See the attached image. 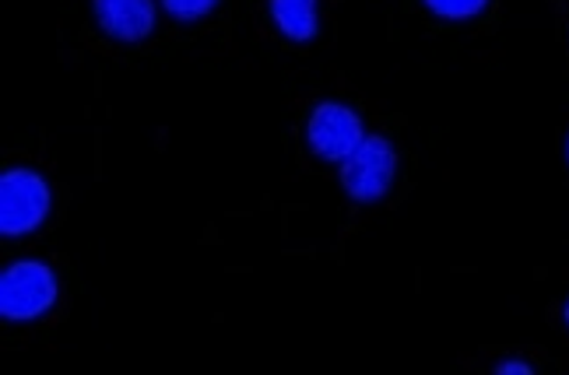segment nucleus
Wrapping results in <instances>:
<instances>
[{
  "mask_svg": "<svg viewBox=\"0 0 569 375\" xmlns=\"http://www.w3.org/2000/svg\"><path fill=\"white\" fill-rule=\"evenodd\" d=\"M57 302V277L47 263L18 260L0 274V313L8 320H36Z\"/></svg>",
  "mask_w": 569,
  "mask_h": 375,
  "instance_id": "f257e3e1",
  "label": "nucleus"
},
{
  "mask_svg": "<svg viewBox=\"0 0 569 375\" xmlns=\"http://www.w3.org/2000/svg\"><path fill=\"white\" fill-rule=\"evenodd\" d=\"M50 211V186L32 169H8L0 175V232L26 235Z\"/></svg>",
  "mask_w": 569,
  "mask_h": 375,
  "instance_id": "f03ea898",
  "label": "nucleus"
},
{
  "mask_svg": "<svg viewBox=\"0 0 569 375\" xmlns=\"http://www.w3.org/2000/svg\"><path fill=\"white\" fill-rule=\"evenodd\" d=\"M393 169H398V154L387 138H366L356 154H348L341 165V183L352 201H380L393 183Z\"/></svg>",
  "mask_w": 569,
  "mask_h": 375,
  "instance_id": "7ed1b4c3",
  "label": "nucleus"
},
{
  "mask_svg": "<svg viewBox=\"0 0 569 375\" xmlns=\"http://www.w3.org/2000/svg\"><path fill=\"white\" fill-rule=\"evenodd\" d=\"M306 138H310V148L327 162H345L348 154H356L359 144L366 141L359 116L341 102L317 105L310 126H306Z\"/></svg>",
  "mask_w": 569,
  "mask_h": 375,
  "instance_id": "20e7f679",
  "label": "nucleus"
},
{
  "mask_svg": "<svg viewBox=\"0 0 569 375\" xmlns=\"http://www.w3.org/2000/svg\"><path fill=\"white\" fill-rule=\"evenodd\" d=\"M96 18L102 32L123 42H138L156 29V4L151 0H96Z\"/></svg>",
  "mask_w": 569,
  "mask_h": 375,
  "instance_id": "39448f33",
  "label": "nucleus"
},
{
  "mask_svg": "<svg viewBox=\"0 0 569 375\" xmlns=\"http://www.w3.org/2000/svg\"><path fill=\"white\" fill-rule=\"evenodd\" d=\"M271 18L296 42L317 36V0H271Z\"/></svg>",
  "mask_w": 569,
  "mask_h": 375,
  "instance_id": "423d86ee",
  "label": "nucleus"
},
{
  "mask_svg": "<svg viewBox=\"0 0 569 375\" xmlns=\"http://www.w3.org/2000/svg\"><path fill=\"white\" fill-rule=\"evenodd\" d=\"M429 11H436L440 18H453V21H461V18H475L481 8L489 4V0H426Z\"/></svg>",
  "mask_w": 569,
  "mask_h": 375,
  "instance_id": "0eeeda50",
  "label": "nucleus"
},
{
  "mask_svg": "<svg viewBox=\"0 0 569 375\" xmlns=\"http://www.w3.org/2000/svg\"><path fill=\"white\" fill-rule=\"evenodd\" d=\"M162 8L177 21H197L218 8V0H162Z\"/></svg>",
  "mask_w": 569,
  "mask_h": 375,
  "instance_id": "6e6552de",
  "label": "nucleus"
},
{
  "mask_svg": "<svg viewBox=\"0 0 569 375\" xmlns=\"http://www.w3.org/2000/svg\"><path fill=\"white\" fill-rule=\"evenodd\" d=\"M499 372H523V375H528V372H531V365H520V362H507V365H499Z\"/></svg>",
  "mask_w": 569,
  "mask_h": 375,
  "instance_id": "1a4fd4ad",
  "label": "nucleus"
},
{
  "mask_svg": "<svg viewBox=\"0 0 569 375\" xmlns=\"http://www.w3.org/2000/svg\"><path fill=\"white\" fill-rule=\"evenodd\" d=\"M566 323H569V302H566Z\"/></svg>",
  "mask_w": 569,
  "mask_h": 375,
  "instance_id": "9d476101",
  "label": "nucleus"
}]
</instances>
